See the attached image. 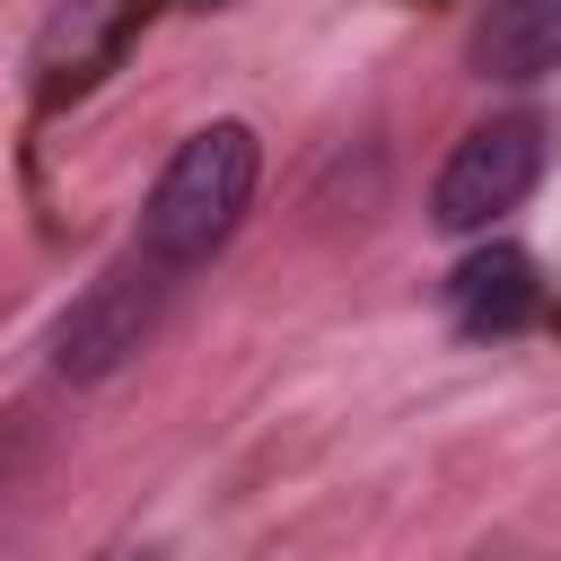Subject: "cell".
<instances>
[{
    "instance_id": "cell-1",
    "label": "cell",
    "mask_w": 561,
    "mask_h": 561,
    "mask_svg": "<svg viewBox=\"0 0 561 561\" xmlns=\"http://www.w3.org/2000/svg\"><path fill=\"white\" fill-rule=\"evenodd\" d=\"M254 175H263V140H254L245 123H202V131L175 140V158L158 167V184H149V202H140V245H131V254H149L158 272L210 263V254L237 237V219H245V202H254Z\"/></svg>"
},
{
    "instance_id": "cell-2",
    "label": "cell",
    "mask_w": 561,
    "mask_h": 561,
    "mask_svg": "<svg viewBox=\"0 0 561 561\" xmlns=\"http://www.w3.org/2000/svg\"><path fill=\"white\" fill-rule=\"evenodd\" d=\"M543 158H552V123H543V114L517 105V114L473 123V131L447 149L438 184H430V219H438L447 237H482L500 210H517V202L535 193Z\"/></svg>"
},
{
    "instance_id": "cell-3",
    "label": "cell",
    "mask_w": 561,
    "mask_h": 561,
    "mask_svg": "<svg viewBox=\"0 0 561 561\" xmlns=\"http://www.w3.org/2000/svg\"><path fill=\"white\" fill-rule=\"evenodd\" d=\"M167 280H175V272H158L149 254H131V263H114L105 280H88V289L61 307V324H53V368H61L70 386L114 377V368H123V359L158 333Z\"/></svg>"
},
{
    "instance_id": "cell-4",
    "label": "cell",
    "mask_w": 561,
    "mask_h": 561,
    "mask_svg": "<svg viewBox=\"0 0 561 561\" xmlns=\"http://www.w3.org/2000/svg\"><path fill=\"white\" fill-rule=\"evenodd\" d=\"M438 307H447V324H456L465 342H500V333L535 324L543 280H535V263H526L517 245H482V254H465V263L447 272Z\"/></svg>"
},
{
    "instance_id": "cell-5",
    "label": "cell",
    "mask_w": 561,
    "mask_h": 561,
    "mask_svg": "<svg viewBox=\"0 0 561 561\" xmlns=\"http://www.w3.org/2000/svg\"><path fill=\"white\" fill-rule=\"evenodd\" d=\"M473 70L482 79L561 70V0H491V18L473 26Z\"/></svg>"
},
{
    "instance_id": "cell-6",
    "label": "cell",
    "mask_w": 561,
    "mask_h": 561,
    "mask_svg": "<svg viewBox=\"0 0 561 561\" xmlns=\"http://www.w3.org/2000/svg\"><path fill=\"white\" fill-rule=\"evenodd\" d=\"M123 26H131V0H70V9L44 26V96H61V88L88 79V70H105L114 44H123Z\"/></svg>"
},
{
    "instance_id": "cell-7",
    "label": "cell",
    "mask_w": 561,
    "mask_h": 561,
    "mask_svg": "<svg viewBox=\"0 0 561 561\" xmlns=\"http://www.w3.org/2000/svg\"><path fill=\"white\" fill-rule=\"evenodd\" d=\"M114 561H131V552H114Z\"/></svg>"
}]
</instances>
